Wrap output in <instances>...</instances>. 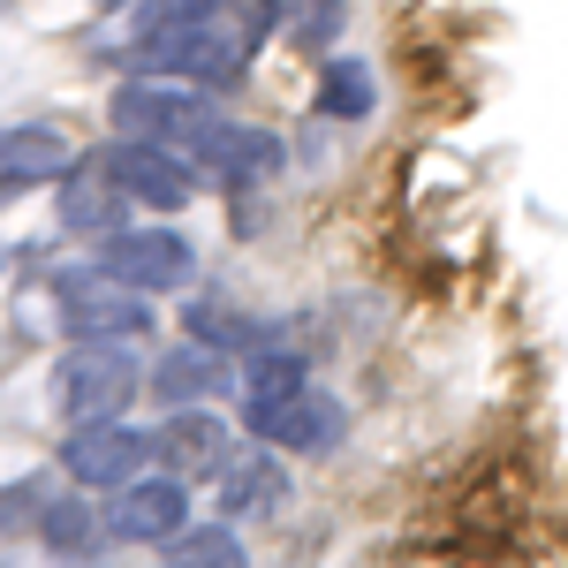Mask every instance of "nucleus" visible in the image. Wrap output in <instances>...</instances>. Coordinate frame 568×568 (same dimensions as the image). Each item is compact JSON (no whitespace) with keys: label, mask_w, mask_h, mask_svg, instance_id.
<instances>
[{"label":"nucleus","mask_w":568,"mask_h":568,"mask_svg":"<svg viewBox=\"0 0 568 568\" xmlns=\"http://www.w3.org/2000/svg\"><path fill=\"white\" fill-rule=\"evenodd\" d=\"M136 470H152V433L130 417H91V425H69V439H61V478L84 493H114Z\"/></svg>","instance_id":"obj_9"},{"label":"nucleus","mask_w":568,"mask_h":568,"mask_svg":"<svg viewBox=\"0 0 568 568\" xmlns=\"http://www.w3.org/2000/svg\"><path fill=\"white\" fill-rule=\"evenodd\" d=\"M53 318H61V334L69 342H144L152 334V296L130 288V281H114L106 265H69V273H53Z\"/></svg>","instance_id":"obj_2"},{"label":"nucleus","mask_w":568,"mask_h":568,"mask_svg":"<svg viewBox=\"0 0 568 568\" xmlns=\"http://www.w3.org/2000/svg\"><path fill=\"white\" fill-rule=\"evenodd\" d=\"M349 23V0H273V31L296 53H326Z\"/></svg>","instance_id":"obj_20"},{"label":"nucleus","mask_w":568,"mask_h":568,"mask_svg":"<svg viewBox=\"0 0 568 568\" xmlns=\"http://www.w3.org/2000/svg\"><path fill=\"white\" fill-rule=\"evenodd\" d=\"M45 493H53V478H8L0 485V538H31Z\"/></svg>","instance_id":"obj_21"},{"label":"nucleus","mask_w":568,"mask_h":568,"mask_svg":"<svg viewBox=\"0 0 568 568\" xmlns=\"http://www.w3.org/2000/svg\"><path fill=\"white\" fill-rule=\"evenodd\" d=\"M182 334L190 342H205V349H220V356H258V349H273L281 342V326L273 318H251V311H227V304H190L182 311Z\"/></svg>","instance_id":"obj_17"},{"label":"nucleus","mask_w":568,"mask_h":568,"mask_svg":"<svg viewBox=\"0 0 568 568\" xmlns=\"http://www.w3.org/2000/svg\"><path fill=\"white\" fill-rule=\"evenodd\" d=\"M39 546H53L61 561H91V554H106V508L91 500L84 485H53L45 493V508H39V530H31Z\"/></svg>","instance_id":"obj_16"},{"label":"nucleus","mask_w":568,"mask_h":568,"mask_svg":"<svg viewBox=\"0 0 568 568\" xmlns=\"http://www.w3.org/2000/svg\"><path fill=\"white\" fill-rule=\"evenodd\" d=\"M69 168H77V130L69 122H8L0 130V213L31 190H53Z\"/></svg>","instance_id":"obj_12"},{"label":"nucleus","mask_w":568,"mask_h":568,"mask_svg":"<svg viewBox=\"0 0 568 568\" xmlns=\"http://www.w3.org/2000/svg\"><path fill=\"white\" fill-rule=\"evenodd\" d=\"M99 265L114 273V281H130L144 296H182L190 281H197V243L168 227V220H152V227H114L106 243H99Z\"/></svg>","instance_id":"obj_7"},{"label":"nucleus","mask_w":568,"mask_h":568,"mask_svg":"<svg viewBox=\"0 0 568 568\" xmlns=\"http://www.w3.org/2000/svg\"><path fill=\"white\" fill-rule=\"evenodd\" d=\"M106 175L122 182V197L130 205H144V213L175 220L197 205V190H205V175H197V160L182 152V144H152V136H114L106 152Z\"/></svg>","instance_id":"obj_5"},{"label":"nucleus","mask_w":568,"mask_h":568,"mask_svg":"<svg viewBox=\"0 0 568 568\" xmlns=\"http://www.w3.org/2000/svg\"><path fill=\"white\" fill-rule=\"evenodd\" d=\"M311 106L326 122H364L379 106V84H372V61H326L318 84H311Z\"/></svg>","instance_id":"obj_18"},{"label":"nucleus","mask_w":568,"mask_h":568,"mask_svg":"<svg viewBox=\"0 0 568 568\" xmlns=\"http://www.w3.org/2000/svg\"><path fill=\"white\" fill-rule=\"evenodd\" d=\"M235 447H243V439H235V425H227V417H213L205 402L160 409V425H152V463H160V470H175L182 485L220 478V463H227Z\"/></svg>","instance_id":"obj_11"},{"label":"nucleus","mask_w":568,"mask_h":568,"mask_svg":"<svg viewBox=\"0 0 568 568\" xmlns=\"http://www.w3.org/2000/svg\"><path fill=\"white\" fill-rule=\"evenodd\" d=\"M182 524H190V485L160 463L114 485V500H106V546H168Z\"/></svg>","instance_id":"obj_10"},{"label":"nucleus","mask_w":568,"mask_h":568,"mask_svg":"<svg viewBox=\"0 0 568 568\" xmlns=\"http://www.w3.org/2000/svg\"><path fill=\"white\" fill-rule=\"evenodd\" d=\"M220 516L227 524H243V516H265V508H281L288 500V463H281V447H243V455H227L220 463Z\"/></svg>","instance_id":"obj_15"},{"label":"nucleus","mask_w":568,"mask_h":568,"mask_svg":"<svg viewBox=\"0 0 568 568\" xmlns=\"http://www.w3.org/2000/svg\"><path fill=\"white\" fill-rule=\"evenodd\" d=\"M61 197H53V220H61V235H84V243H106L114 227H130V197H122V182L106 175V160H84L77 152V168L53 182Z\"/></svg>","instance_id":"obj_13"},{"label":"nucleus","mask_w":568,"mask_h":568,"mask_svg":"<svg viewBox=\"0 0 568 568\" xmlns=\"http://www.w3.org/2000/svg\"><path fill=\"white\" fill-rule=\"evenodd\" d=\"M160 554H168L175 568L182 561H190V568H235V561H251V554H243V524H227V516H213V524H197V516H190Z\"/></svg>","instance_id":"obj_19"},{"label":"nucleus","mask_w":568,"mask_h":568,"mask_svg":"<svg viewBox=\"0 0 568 568\" xmlns=\"http://www.w3.org/2000/svg\"><path fill=\"white\" fill-rule=\"evenodd\" d=\"M136 394H144L136 342H69L61 364H53V409H61L69 425H91V417H130Z\"/></svg>","instance_id":"obj_3"},{"label":"nucleus","mask_w":568,"mask_h":568,"mask_svg":"<svg viewBox=\"0 0 568 568\" xmlns=\"http://www.w3.org/2000/svg\"><path fill=\"white\" fill-rule=\"evenodd\" d=\"M243 433L265 439V447H281V455H334V447L349 439V409H342V394H326L318 379H304L296 394H281V402H265V409H243Z\"/></svg>","instance_id":"obj_8"},{"label":"nucleus","mask_w":568,"mask_h":568,"mask_svg":"<svg viewBox=\"0 0 568 568\" xmlns=\"http://www.w3.org/2000/svg\"><path fill=\"white\" fill-rule=\"evenodd\" d=\"M235 387V364L205 342H175V349L160 356V364H144V394L160 402V409H182V402H213V394Z\"/></svg>","instance_id":"obj_14"},{"label":"nucleus","mask_w":568,"mask_h":568,"mask_svg":"<svg viewBox=\"0 0 568 568\" xmlns=\"http://www.w3.org/2000/svg\"><path fill=\"white\" fill-rule=\"evenodd\" d=\"M144 16L152 23L136 39V69L182 77L197 91H235L273 39V0H160Z\"/></svg>","instance_id":"obj_1"},{"label":"nucleus","mask_w":568,"mask_h":568,"mask_svg":"<svg viewBox=\"0 0 568 568\" xmlns=\"http://www.w3.org/2000/svg\"><path fill=\"white\" fill-rule=\"evenodd\" d=\"M213 114H220V91H197V84H182V77H152V69H136V77H122V84L106 91V122H114V136L190 144Z\"/></svg>","instance_id":"obj_4"},{"label":"nucleus","mask_w":568,"mask_h":568,"mask_svg":"<svg viewBox=\"0 0 568 568\" xmlns=\"http://www.w3.org/2000/svg\"><path fill=\"white\" fill-rule=\"evenodd\" d=\"M190 160H197V175L220 182V190H235V197H251V190H265V182L288 168V144L273 130H258V122H235L227 106H220L205 130L182 144Z\"/></svg>","instance_id":"obj_6"}]
</instances>
